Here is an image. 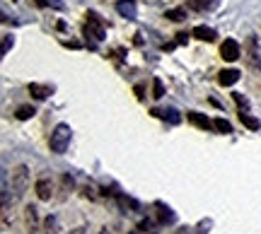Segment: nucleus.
I'll return each instance as SVG.
<instances>
[{"label": "nucleus", "mask_w": 261, "mask_h": 234, "mask_svg": "<svg viewBox=\"0 0 261 234\" xmlns=\"http://www.w3.org/2000/svg\"><path fill=\"white\" fill-rule=\"evenodd\" d=\"M27 186H29V167L27 164H17V167L12 169L10 184H8V174H3V208H5V210L10 208V196H12V203H17L19 198L24 196Z\"/></svg>", "instance_id": "1"}, {"label": "nucleus", "mask_w": 261, "mask_h": 234, "mask_svg": "<svg viewBox=\"0 0 261 234\" xmlns=\"http://www.w3.org/2000/svg\"><path fill=\"white\" fill-rule=\"evenodd\" d=\"M70 138H73V131H70V126L68 123H58L54 133H51V138H48V148L51 152H56V155H63L68 150V145H70Z\"/></svg>", "instance_id": "2"}, {"label": "nucleus", "mask_w": 261, "mask_h": 234, "mask_svg": "<svg viewBox=\"0 0 261 234\" xmlns=\"http://www.w3.org/2000/svg\"><path fill=\"white\" fill-rule=\"evenodd\" d=\"M85 17H87V24L83 27V34H85V37H87V39L92 37L94 41H104V39H107V29H104L102 17H99L97 12H92V10H90Z\"/></svg>", "instance_id": "3"}, {"label": "nucleus", "mask_w": 261, "mask_h": 234, "mask_svg": "<svg viewBox=\"0 0 261 234\" xmlns=\"http://www.w3.org/2000/svg\"><path fill=\"white\" fill-rule=\"evenodd\" d=\"M244 56H247V63H249V68H252L254 73H261V53H259V39L254 37V34H249L247 37V44H244Z\"/></svg>", "instance_id": "4"}, {"label": "nucleus", "mask_w": 261, "mask_h": 234, "mask_svg": "<svg viewBox=\"0 0 261 234\" xmlns=\"http://www.w3.org/2000/svg\"><path fill=\"white\" fill-rule=\"evenodd\" d=\"M220 56H223V61H227V63L237 61V58L242 56V51H240V44H237L234 39H225L223 46H220Z\"/></svg>", "instance_id": "5"}, {"label": "nucleus", "mask_w": 261, "mask_h": 234, "mask_svg": "<svg viewBox=\"0 0 261 234\" xmlns=\"http://www.w3.org/2000/svg\"><path fill=\"white\" fill-rule=\"evenodd\" d=\"M34 191H37V198H39V200H51V198H54V181H51L48 177L37 179Z\"/></svg>", "instance_id": "6"}, {"label": "nucleus", "mask_w": 261, "mask_h": 234, "mask_svg": "<svg viewBox=\"0 0 261 234\" xmlns=\"http://www.w3.org/2000/svg\"><path fill=\"white\" fill-rule=\"evenodd\" d=\"M155 215H158V222L160 225H174L177 222V215H174V210L165 203H155Z\"/></svg>", "instance_id": "7"}, {"label": "nucleus", "mask_w": 261, "mask_h": 234, "mask_svg": "<svg viewBox=\"0 0 261 234\" xmlns=\"http://www.w3.org/2000/svg\"><path fill=\"white\" fill-rule=\"evenodd\" d=\"M116 12L126 19H136L138 17V5H136V0H119L116 3Z\"/></svg>", "instance_id": "8"}, {"label": "nucleus", "mask_w": 261, "mask_h": 234, "mask_svg": "<svg viewBox=\"0 0 261 234\" xmlns=\"http://www.w3.org/2000/svg\"><path fill=\"white\" fill-rule=\"evenodd\" d=\"M187 119L189 123H194L196 128H201V131H211V128H215L213 121L205 116V113H198V111H187Z\"/></svg>", "instance_id": "9"}, {"label": "nucleus", "mask_w": 261, "mask_h": 234, "mask_svg": "<svg viewBox=\"0 0 261 234\" xmlns=\"http://www.w3.org/2000/svg\"><path fill=\"white\" fill-rule=\"evenodd\" d=\"M27 92L37 99V102H44L48 99V94H54V87H48V84H39V82H29Z\"/></svg>", "instance_id": "10"}, {"label": "nucleus", "mask_w": 261, "mask_h": 234, "mask_svg": "<svg viewBox=\"0 0 261 234\" xmlns=\"http://www.w3.org/2000/svg\"><path fill=\"white\" fill-rule=\"evenodd\" d=\"M152 116L155 119H162V121H169L172 126H177V123H181V116H179L177 109H152Z\"/></svg>", "instance_id": "11"}, {"label": "nucleus", "mask_w": 261, "mask_h": 234, "mask_svg": "<svg viewBox=\"0 0 261 234\" xmlns=\"http://www.w3.org/2000/svg\"><path fill=\"white\" fill-rule=\"evenodd\" d=\"M242 77V73L240 70H234V68H227V70H223L220 75H218V82L223 84V87H232L237 80Z\"/></svg>", "instance_id": "12"}, {"label": "nucleus", "mask_w": 261, "mask_h": 234, "mask_svg": "<svg viewBox=\"0 0 261 234\" xmlns=\"http://www.w3.org/2000/svg\"><path fill=\"white\" fill-rule=\"evenodd\" d=\"M191 34H194V37L198 39V41H208V44L218 39V34H215V29L203 27V24H201V27H194V32H191Z\"/></svg>", "instance_id": "13"}, {"label": "nucleus", "mask_w": 261, "mask_h": 234, "mask_svg": "<svg viewBox=\"0 0 261 234\" xmlns=\"http://www.w3.org/2000/svg\"><path fill=\"white\" fill-rule=\"evenodd\" d=\"M189 5L194 10H198V12H211V10H215L220 5V0H191Z\"/></svg>", "instance_id": "14"}, {"label": "nucleus", "mask_w": 261, "mask_h": 234, "mask_svg": "<svg viewBox=\"0 0 261 234\" xmlns=\"http://www.w3.org/2000/svg\"><path fill=\"white\" fill-rule=\"evenodd\" d=\"M240 121H242V126H244V128H249V131H259V128H261V121H259V119L249 116L247 111H240Z\"/></svg>", "instance_id": "15"}, {"label": "nucleus", "mask_w": 261, "mask_h": 234, "mask_svg": "<svg viewBox=\"0 0 261 234\" xmlns=\"http://www.w3.org/2000/svg\"><path fill=\"white\" fill-rule=\"evenodd\" d=\"M34 113H37V109L29 106V104H24V106H17L15 119H17V121H29V119H34Z\"/></svg>", "instance_id": "16"}, {"label": "nucleus", "mask_w": 261, "mask_h": 234, "mask_svg": "<svg viewBox=\"0 0 261 234\" xmlns=\"http://www.w3.org/2000/svg\"><path fill=\"white\" fill-rule=\"evenodd\" d=\"M213 126H215V131L218 133H232V123L227 121V119H223V116H218V119H213Z\"/></svg>", "instance_id": "17"}, {"label": "nucleus", "mask_w": 261, "mask_h": 234, "mask_svg": "<svg viewBox=\"0 0 261 234\" xmlns=\"http://www.w3.org/2000/svg\"><path fill=\"white\" fill-rule=\"evenodd\" d=\"M165 17H167V19H172V22H181V19H187V10H184V8L167 10V12H165Z\"/></svg>", "instance_id": "18"}, {"label": "nucleus", "mask_w": 261, "mask_h": 234, "mask_svg": "<svg viewBox=\"0 0 261 234\" xmlns=\"http://www.w3.org/2000/svg\"><path fill=\"white\" fill-rule=\"evenodd\" d=\"M27 225H29V232H37V208L34 206L27 208Z\"/></svg>", "instance_id": "19"}, {"label": "nucleus", "mask_w": 261, "mask_h": 234, "mask_svg": "<svg viewBox=\"0 0 261 234\" xmlns=\"http://www.w3.org/2000/svg\"><path fill=\"white\" fill-rule=\"evenodd\" d=\"M152 97H155V99H162V97H165V84H162L160 77H152Z\"/></svg>", "instance_id": "20"}, {"label": "nucleus", "mask_w": 261, "mask_h": 234, "mask_svg": "<svg viewBox=\"0 0 261 234\" xmlns=\"http://www.w3.org/2000/svg\"><path fill=\"white\" fill-rule=\"evenodd\" d=\"M232 99L237 102V106H240V111H247V109H249V102H247V97H242L240 92H234V94H232Z\"/></svg>", "instance_id": "21"}, {"label": "nucleus", "mask_w": 261, "mask_h": 234, "mask_svg": "<svg viewBox=\"0 0 261 234\" xmlns=\"http://www.w3.org/2000/svg\"><path fill=\"white\" fill-rule=\"evenodd\" d=\"M44 227H46V234H56V217L48 215L46 220H44Z\"/></svg>", "instance_id": "22"}, {"label": "nucleus", "mask_w": 261, "mask_h": 234, "mask_svg": "<svg viewBox=\"0 0 261 234\" xmlns=\"http://www.w3.org/2000/svg\"><path fill=\"white\" fill-rule=\"evenodd\" d=\"M10 48H12V37H10V34H3V56L8 53Z\"/></svg>", "instance_id": "23"}, {"label": "nucleus", "mask_w": 261, "mask_h": 234, "mask_svg": "<svg viewBox=\"0 0 261 234\" xmlns=\"http://www.w3.org/2000/svg\"><path fill=\"white\" fill-rule=\"evenodd\" d=\"M133 92H136L138 99H145V84H136V87H133Z\"/></svg>", "instance_id": "24"}, {"label": "nucleus", "mask_w": 261, "mask_h": 234, "mask_svg": "<svg viewBox=\"0 0 261 234\" xmlns=\"http://www.w3.org/2000/svg\"><path fill=\"white\" fill-rule=\"evenodd\" d=\"M48 8H54V10H63V0H48Z\"/></svg>", "instance_id": "25"}, {"label": "nucleus", "mask_w": 261, "mask_h": 234, "mask_svg": "<svg viewBox=\"0 0 261 234\" xmlns=\"http://www.w3.org/2000/svg\"><path fill=\"white\" fill-rule=\"evenodd\" d=\"M187 41H189V34H187V32H179V34H177V44H187Z\"/></svg>", "instance_id": "26"}, {"label": "nucleus", "mask_w": 261, "mask_h": 234, "mask_svg": "<svg viewBox=\"0 0 261 234\" xmlns=\"http://www.w3.org/2000/svg\"><path fill=\"white\" fill-rule=\"evenodd\" d=\"M63 46L65 48H80L83 44H80V41H63Z\"/></svg>", "instance_id": "27"}, {"label": "nucleus", "mask_w": 261, "mask_h": 234, "mask_svg": "<svg viewBox=\"0 0 261 234\" xmlns=\"http://www.w3.org/2000/svg\"><path fill=\"white\" fill-rule=\"evenodd\" d=\"M34 3H37L39 8H46V5H48V0H34Z\"/></svg>", "instance_id": "28"}, {"label": "nucleus", "mask_w": 261, "mask_h": 234, "mask_svg": "<svg viewBox=\"0 0 261 234\" xmlns=\"http://www.w3.org/2000/svg\"><path fill=\"white\" fill-rule=\"evenodd\" d=\"M99 234H109V227H102V232Z\"/></svg>", "instance_id": "29"}]
</instances>
